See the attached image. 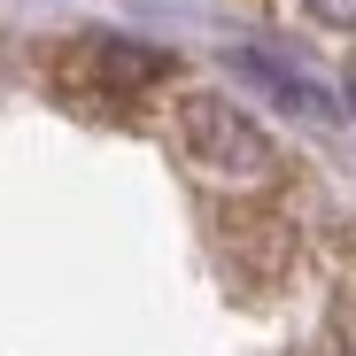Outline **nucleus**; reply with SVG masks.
<instances>
[{"mask_svg":"<svg viewBox=\"0 0 356 356\" xmlns=\"http://www.w3.org/2000/svg\"><path fill=\"white\" fill-rule=\"evenodd\" d=\"M170 140H178V155H186V170H202L209 186H271V178H279L271 132L256 124L241 101H225V93L186 86L170 101Z\"/></svg>","mask_w":356,"mask_h":356,"instance_id":"1","label":"nucleus"},{"mask_svg":"<svg viewBox=\"0 0 356 356\" xmlns=\"http://www.w3.org/2000/svg\"><path fill=\"white\" fill-rule=\"evenodd\" d=\"M54 78H63V93H78V101L116 108V101H140V93L170 86V54H155L140 39H78V47H63Z\"/></svg>","mask_w":356,"mask_h":356,"instance_id":"2","label":"nucleus"},{"mask_svg":"<svg viewBox=\"0 0 356 356\" xmlns=\"http://www.w3.org/2000/svg\"><path fill=\"white\" fill-rule=\"evenodd\" d=\"M302 8H310L325 31H356V0H302Z\"/></svg>","mask_w":356,"mask_h":356,"instance_id":"3","label":"nucleus"},{"mask_svg":"<svg viewBox=\"0 0 356 356\" xmlns=\"http://www.w3.org/2000/svg\"><path fill=\"white\" fill-rule=\"evenodd\" d=\"M341 356H356V341H348V348H341Z\"/></svg>","mask_w":356,"mask_h":356,"instance_id":"4","label":"nucleus"}]
</instances>
